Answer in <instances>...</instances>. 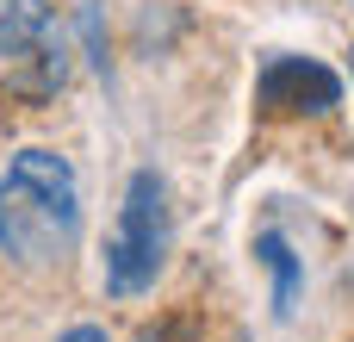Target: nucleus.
I'll return each instance as SVG.
<instances>
[{
	"mask_svg": "<svg viewBox=\"0 0 354 342\" xmlns=\"http://www.w3.org/2000/svg\"><path fill=\"white\" fill-rule=\"evenodd\" d=\"M137 342H168V330H143V336H137Z\"/></svg>",
	"mask_w": 354,
	"mask_h": 342,
	"instance_id": "6e6552de",
	"label": "nucleus"
},
{
	"mask_svg": "<svg viewBox=\"0 0 354 342\" xmlns=\"http://www.w3.org/2000/svg\"><path fill=\"white\" fill-rule=\"evenodd\" d=\"M255 255L268 262V274H274V318H292V305H299V287H305V268H299V255H292V243L268 224L261 237H255Z\"/></svg>",
	"mask_w": 354,
	"mask_h": 342,
	"instance_id": "39448f33",
	"label": "nucleus"
},
{
	"mask_svg": "<svg viewBox=\"0 0 354 342\" xmlns=\"http://www.w3.org/2000/svg\"><path fill=\"white\" fill-rule=\"evenodd\" d=\"M81 243V181L56 150H19L0 174V255L56 268Z\"/></svg>",
	"mask_w": 354,
	"mask_h": 342,
	"instance_id": "f257e3e1",
	"label": "nucleus"
},
{
	"mask_svg": "<svg viewBox=\"0 0 354 342\" xmlns=\"http://www.w3.org/2000/svg\"><path fill=\"white\" fill-rule=\"evenodd\" d=\"M342 106V75L311 56H268L255 75V112L261 118H317Z\"/></svg>",
	"mask_w": 354,
	"mask_h": 342,
	"instance_id": "20e7f679",
	"label": "nucleus"
},
{
	"mask_svg": "<svg viewBox=\"0 0 354 342\" xmlns=\"http://www.w3.org/2000/svg\"><path fill=\"white\" fill-rule=\"evenodd\" d=\"M162 262H168V187H162L156 168H137L131 187H124L112 243H106V293L112 299L149 293Z\"/></svg>",
	"mask_w": 354,
	"mask_h": 342,
	"instance_id": "7ed1b4c3",
	"label": "nucleus"
},
{
	"mask_svg": "<svg viewBox=\"0 0 354 342\" xmlns=\"http://www.w3.org/2000/svg\"><path fill=\"white\" fill-rule=\"evenodd\" d=\"M81 44H87V62L106 75V19H100V6H93V0L81 6Z\"/></svg>",
	"mask_w": 354,
	"mask_h": 342,
	"instance_id": "423d86ee",
	"label": "nucleus"
},
{
	"mask_svg": "<svg viewBox=\"0 0 354 342\" xmlns=\"http://www.w3.org/2000/svg\"><path fill=\"white\" fill-rule=\"evenodd\" d=\"M56 342H106V330L100 324H75V330H62Z\"/></svg>",
	"mask_w": 354,
	"mask_h": 342,
	"instance_id": "0eeeda50",
	"label": "nucleus"
},
{
	"mask_svg": "<svg viewBox=\"0 0 354 342\" xmlns=\"http://www.w3.org/2000/svg\"><path fill=\"white\" fill-rule=\"evenodd\" d=\"M75 44L50 0H0V93L12 106H44L68 87Z\"/></svg>",
	"mask_w": 354,
	"mask_h": 342,
	"instance_id": "f03ea898",
	"label": "nucleus"
},
{
	"mask_svg": "<svg viewBox=\"0 0 354 342\" xmlns=\"http://www.w3.org/2000/svg\"><path fill=\"white\" fill-rule=\"evenodd\" d=\"M348 56H354V50H348Z\"/></svg>",
	"mask_w": 354,
	"mask_h": 342,
	"instance_id": "1a4fd4ad",
	"label": "nucleus"
}]
</instances>
